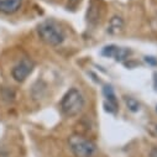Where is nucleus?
<instances>
[{"instance_id":"4","label":"nucleus","mask_w":157,"mask_h":157,"mask_svg":"<svg viewBox=\"0 0 157 157\" xmlns=\"http://www.w3.org/2000/svg\"><path fill=\"white\" fill-rule=\"evenodd\" d=\"M33 69V63L32 61H30L29 58H24L21 59L14 68H13V77H14V79L17 81V82H24L26 78L31 74Z\"/></svg>"},{"instance_id":"3","label":"nucleus","mask_w":157,"mask_h":157,"mask_svg":"<svg viewBox=\"0 0 157 157\" xmlns=\"http://www.w3.org/2000/svg\"><path fill=\"white\" fill-rule=\"evenodd\" d=\"M68 144L71 151L75 157H93L98 150L97 145L92 140L78 134L69 136Z\"/></svg>"},{"instance_id":"15","label":"nucleus","mask_w":157,"mask_h":157,"mask_svg":"<svg viewBox=\"0 0 157 157\" xmlns=\"http://www.w3.org/2000/svg\"><path fill=\"white\" fill-rule=\"evenodd\" d=\"M156 110H157V108H156Z\"/></svg>"},{"instance_id":"5","label":"nucleus","mask_w":157,"mask_h":157,"mask_svg":"<svg viewBox=\"0 0 157 157\" xmlns=\"http://www.w3.org/2000/svg\"><path fill=\"white\" fill-rule=\"evenodd\" d=\"M101 55L109 58H114L116 62H124L129 58V56L131 55V51L125 47H117L115 45H109L103 48Z\"/></svg>"},{"instance_id":"2","label":"nucleus","mask_w":157,"mask_h":157,"mask_svg":"<svg viewBox=\"0 0 157 157\" xmlns=\"http://www.w3.org/2000/svg\"><path fill=\"white\" fill-rule=\"evenodd\" d=\"M84 105V98L77 88L69 89L61 100V109L67 116H75L81 113Z\"/></svg>"},{"instance_id":"13","label":"nucleus","mask_w":157,"mask_h":157,"mask_svg":"<svg viewBox=\"0 0 157 157\" xmlns=\"http://www.w3.org/2000/svg\"><path fill=\"white\" fill-rule=\"evenodd\" d=\"M8 155H9L8 150H6L4 146H2V145H0V157H6Z\"/></svg>"},{"instance_id":"6","label":"nucleus","mask_w":157,"mask_h":157,"mask_svg":"<svg viewBox=\"0 0 157 157\" xmlns=\"http://www.w3.org/2000/svg\"><path fill=\"white\" fill-rule=\"evenodd\" d=\"M101 17V8H100V2L99 0H92L88 11H87V19L90 25H97L100 21Z\"/></svg>"},{"instance_id":"7","label":"nucleus","mask_w":157,"mask_h":157,"mask_svg":"<svg viewBox=\"0 0 157 157\" xmlns=\"http://www.w3.org/2000/svg\"><path fill=\"white\" fill-rule=\"evenodd\" d=\"M124 27H125V22H124V19L121 16H113L108 24V27H106V32L109 35H119L124 31Z\"/></svg>"},{"instance_id":"8","label":"nucleus","mask_w":157,"mask_h":157,"mask_svg":"<svg viewBox=\"0 0 157 157\" xmlns=\"http://www.w3.org/2000/svg\"><path fill=\"white\" fill-rule=\"evenodd\" d=\"M22 0H0V11L4 14H14L21 6Z\"/></svg>"},{"instance_id":"14","label":"nucleus","mask_w":157,"mask_h":157,"mask_svg":"<svg viewBox=\"0 0 157 157\" xmlns=\"http://www.w3.org/2000/svg\"><path fill=\"white\" fill-rule=\"evenodd\" d=\"M150 157H157V146L152 147L150 151Z\"/></svg>"},{"instance_id":"9","label":"nucleus","mask_w":157,"mask_h":157,"mask_svg":"<svg viewBox=\"0 0 157 157\" xmlns=\"http://www.w3.org/2000/svg\"><path fill=\"white\" fill-rule=\"evenodd\" d=\"M103 93H104V97L106 98L105 101L108 103H111L114 105H117V101H116V97H115V93H114V89L110 87V86H106L104 87L103 89Z\"/></svg>"},{"instance_id":"10","label":"nucleus","mask_w":157,"mask_h":157,"mask_svg":"<svg viewBox=\"0 0 157 157\" xmlns=\"http://www.w3.org/2000/svg\"><path fill=\"white\" fill-rule=\"evenodd\" d=\"M125 103H126V106L129 108V110H131L134 113H136V111L140 110V103L135 98H131V97L125 98Z\"/></svg>"},{"instance_id":"1","label":"nucleus","mask_w":157,"mask_h":157,"mask_svg":"<svg viewBox=\"0 0 157 157\" xmlns=\"http://www.w3.org/2000/svg\"><path fill=\"white\" fill-rule=\"evenodd\" d=\"M37 32L40 38L50 46H59L64 41V32L61 29L59 25H57L55 21H45L38 25Z\"/></svg>"},{"instance_id":"12","label":"nucleus","mask_w":157,"mask_h":157,"mask_svg":"<svg viewBox=\"0 0 157 157\" xmlns=\"http://www.w3.org/2000/svg\"><path fill=\"white\" fill-rule=\"evenodd\" d=\"M145 61L148 63V64H152V66H157V59L155 57H145Z\"/></svg>"},{"instance_id":"11","label":"nucleus","mask_w":157,"mask_h":157,"mask_svg":"<svg viewBox=\"0 0 157 157\" xmlns=\"http://www.w3.org/2000/svg\"><path fill=\"white\" fill-rule=\"evenodd\" d=\"M79 3H81V0H68V8L74 10L78 5H79Z\"/></svg>"}]
</instances>
